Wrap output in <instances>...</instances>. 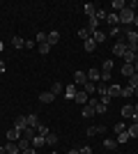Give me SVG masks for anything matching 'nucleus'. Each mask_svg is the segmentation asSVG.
<instances>
[{"label":"nucleus","mask_w":138,"mask_h":154,"mask_svg":"<svg viewBox=\"0 0 138 154\" xmlns=\"http://www.w3.org/2000/svg\"><path fill=\"white\" fill-rule=\"evenodd\" d=\"M118 16H120V23H122V26H131V23H133V16H136V9L124 7V9H122Z\"/></svg>","instance_id":"nucleus-1"},{"label":"nucleus","mask_w":138,"mask_h":154,"mask_svg":"<svg viewBox=\"0 0 138 154\" xmlns=\"http://www.w3.org/2000/svg\"><path fill=\"white\" fill-rule=\"evenodd\" d=\"M85 83H87V74L85 71H76V74H74V85H76V88H83Z\"/></svg>","instance_id":"nucleus-2"},{"label":"nucleus","mask_w":138,"mask_h":154,"mask_svg":"<svg viewBox=\"0 0 138 154\" xmlns=\"http://www.w3.org/2000/svg\"><path fill=\"white\" fill-rule=\"evenodd\" d=\"M127 51V44L124 42H118V44H113V55H118V58H122Z\"/></svg>","instance_id":"nucleus-3"},{"label":"nucleus","mask_w":138,"mask_h":154,"mask_svg":"<svg viewBox=\"0 0 138 154\" xmlns=\"http://www.w3.org/2000/svg\"><path fill=\"white\" fill-rule=\"evenodd\" d=\"M127 44H138V30L127 28Z\"/></svg>","instance_id":"nucleus-4"},{"label":"nucleus","mask_w":138,"mask_h":154,"mask_svg":"<svg viewBox=\"0 0 138 154\" xmlns=\"http://www.w3.org/2000/svg\"><path fill=\"white\" fill-rule=\"evenodd\" d=\"M58 42H60V32L58 30H51V32H48V37H46V44L53 46V44H58Z\"/></svg>","instance_id":"nucleus-5"},{"label":"nucleus","mask_w":138,"mask_h":154,"mask_svg":"<svg viewBox=\"0 0 138 154\" xmlns=\"http://www.w3.org/2000/svg\"><path fill=\"white\" fill-rule=\"evenodd\" d=\"M26 124L30 129H37V127H39V117L35 115V113H32V115H26Z\"/></svg>","instance_id":"nucleus-6"},{"label":"nucleus","mask_w":138,"mask_h":154,"mask_svg":"<svg viewBox=\"0 0 138 154\" xmlns=\"http://www.w3.org/2000/svg\"><path fill=\"white\" fill-rule=\"evenodd\" d=\"M106 92H108V97H111V99H113V97H122V88H120V85H115V83L108 85V90H106Z\"/></svg>","instance_id":"nucleus-7"},{"label":"nucleus","mask_w":138,"mask_h":154,"mask_svg":"<svg viewBox=\"0 0 138 154\" xmlns=\"http://www.w3.org/2000/svg\"><path fill=\"white\" fill-rule=\"evenodd\" d=\"M136 55H138L136 51H129V48H127L124 55H122V58H124V64H133V62H136Z\"/></svg>","instance_id":"nucleus-8"},{"label":"nucleus","mask_w":138,"mask_h":154,"mask_svg":"<svg viewBox=\"0 0 138 154\" xmlns=\"http://www.w3.org/2000/svg\"><path fill=\"white\" fill-rule=\"evenodd\" d=\"M28 124H26V115H21V117H16V120H14V129H16V131H21V134H23V129H26Z\"/></svg>","instance_id":"nucleus-9"},{"label":"nucleus","mask_w":138,"mask_h":154,"mask_svg":"<svg viewBox=\"0 0 138 154\" xmlns=\"http://www.w3.org/2000/svg\"><path fill=\"white\" fill-rule=\"evenodd\" d=\"M87 99H90V97H87L83 90H78V92H76V97H74V101H76V103H81V106H85V103H87Z\"/></svg>","instance_id":"nucleus-10"},{"label":"nucleus","mask_w":138,"mask_h":154,"mask_svg":"<svg viewBox=\"0 0 138 154\" xmlns=\"http://www.w3.org/2000/svg\"><path fill=\"white\" fill-rule=\"evenodd\" d=\"M83 12L87 14V19H92L94 12H97V5H94V2H85V5H83Z\"/></svg>","instance_id":"nucleus-11"},{"label":"nucleus","mask_w":138,"mask_h":154,"mask_svg":"<svg viewBox=\"0 0 138 154\" xmlns=\"http://www.w3.org/2000/svg\"><path fill=\"white\" fill-rule=\"evenodd\" d=\"M19 138H21V131H16V129H9V131H7V140L9 143H19Z\"/></svg>","instance_id":"nucleus-12"},{"label":"nucleus","mask_w":138,"mask_h":154,"mask_svg":"<svg viewBox=\"0 0 138 154\" xmlns=\"http://www.w3.org/2000/svg\"><path fill=\"white\" fill-rule=\"evenodd\" d=\"M133 74H136L133 64H122V76H124V78H131Z\"/></svg>","instance_id":"nucleus-13"},{"label":"nucleus","mask_w":138,"mask_h":154,"mask_svg":"<svg viewBox=\"0 0 138 154\" xmlns=\"http://www.w3.org/2000/svg\"><path fill=\"white\" fill-rule=\"evenodd\" d=\"M76 92H78V90H76V85H74V83H69V85L65 88V97H67V99H74V97H76Z\"/></svg>","instance_id":"nucleus-14"},{"label":"nucleus","mask_w":138,"mask_h":154,"mask_svg":"<svg viewBox=\"0 0 138 154\" xmlns=\"http://www.w3.org/2000/svg\"><path fill=\"white\" fill-rule=\"evenodd\" d=\"M106 21H108V23H111L113 28H118V23H120V16L115 12H108V16H106Z\"/></svg>","instance_id":"nucleus-15"},{"label":"nucleus","mask_w":138,"mask_h":154,"mask_svg":"<svg viewBox=\"0 0 138 154\" xmlns=\"http://www.w3.org/2000/svg\"><path fill=\"white\" fill-rule=\"evenodd\" d=\"M5 152L7 154H21V149H19L16 143H7V145H5Z\"/></svg>","instance_id":"nucleus-16"},{"label":"nucleus","mask_w":138,"mask_h":154,"mask_svg":"<svg viewBox=\"0 0 138 154\" xmlns=\"http://www.w3.org/2000/svg\"><path fill=\"white\" fill-rule=\"evenodd\" d=\"M83 92H85V94L90 97L92 92H97V83H92V81H87V83L83 85Z\"/></svg>","instance_id":"nucleus-17"},{"label":"nucleus","mask_w":138,"mask_h":154,"mask_svg":"<svg viewBox=\"0 0 138 154\" xmlns=\"http://www.w3.org/2000/svg\"><path fill=\"white\" fill-rule=\"evenodd\" d=\"M53 99H55V94H53V92H41V94H39V101H41V103H51Z\"/></svg>","instance_id":"nucleus-18"},{"label":"nucleus","mask_w":138,"mask_h":154,"mask_svg":"<svg viewBox=\"0 0 138 154\" xmlns=\"http://www.w3.org/2000/svg\"><path fill=\"white\" fill-rule=\"evenodd\" d=\"M83 46H85V51H87V53H92L94 48H97V42L90 37V39H85V42H83Z\"/></svg>","instance_id":"nucleus-19"},{"label":"nucleus","mask_w":138,"mask_h":154,"mask_svg":"<svg viewBox=\"0 0 138 154\" xmlns=\"http://www.w3.org/2000/svg\"><path fill=\"white\" fill-rule=\"evenodd\" d=\"M106 127H101V124H97V127H87V136H94V134H104Z\"/></svg>","instance_id":"nucleus-20"},{"label":"nucleus","mask_w":138,"mask_h":154,"mask_svg":"<svg viewBox=\"0 0 138 154\" xmlns=\"http://www.w3.org/2000/svg\"><path fill=\"white\" fill-rule=\"evenodd\" d=\"M41 145H46V138H44V136H35V138H32V147L37 149V147H41Z\"/></svg>","instance_id":"nucleus-21"},{"label":"nucleus","mask_w":138,"mask_h":154,"mask_svg":"<svg viewBox=\"0 0 138 154\" xmlns=\"http://www.w3.org/2000/svg\"><path fill=\"white\" fill-rule=\"evenodd\" d=\"M87 78H90V81H101V71L99 69H90L87 71Z\"/></svg>","instance_id":"nucleus-22"},{"label":"nucleus","mask_w":138,"mask_h":154,"mask_svg":"<svg viewBox=\"0 0 138 154\" xmlns=\"http://www.w3.org/2000/svg\"><path fill=\"white\" fill-rule=\"evenodd\" d=\"M133 113H136V110H133V106H129V103H124V106H122V115H124V117H133Z\"/></svg>","instance_id":"nucleus-23"},{"label":"nucleus","mask_w":138,"mask_h":154,"mask_svg":"<svg viewBox=\"0 0 138 154\" xmlns=\"http://www.w3.org/2000/svg\"><path fill=\"white\" fill-rule=\"evenodd\" d=\"M111 7L115 9V14H118V12H122L127 5H124V0H113V5H111Z\"/></svg>","instance_id":"nucleus-24"},{"label":"nucleus","mask_w":138,"mask_h":154,"mask_svg":"<svg viewBox=\"0 0 138 154\" xmlns=\"http://www.w3.org/2000/svg\"><path fill=\"white\" fill-rule=\"evenodd\" d=\"M35 131H37V129H30V127H26L21 136H23V138H28V140H32V138H35Z\"/></svg>","instance_id":"nucleus-25"},{"label":"nucleus","mask_w":138,"mask_h":154,"mask_svg":"<svg viewBox=\"0 0 138 154\" xmlns=\"http://www.w3.org/2000/svg\"><path fill=\"white\" fill-rule=\"evenodd\" d=\"M106 16H108V12H106L104 7H97V12H94V19L101 21V19H106Z\"/></svg>","instance_id":"nucleus-26"},{"label":"nucleus","mask_w":138,"mask_h":154,"mask_svg":"<svg viewBox=\"0 0 138 154\" xmlns=\"http://www.w3.org/2000/svg\"><path fill=\"white\" fill-rule=\"evenodd\" d=\"M104 147L106 149H115V147H118V140H115V138H106V140H104Z\"/></svg>","instance_id":"nucleus-27"},{"label":"nucleus","mask_w":138,"mask_h":154,"mask_svg":"<svg viewBox=\"0 0 138 154\" xmlns=\"http://www.w3.org/2000/svg\"><path fill=\"white\" fill-rule=\"evenodd\" d=\"M16 145H19V149H21V152H23V149H28V147H30V140H28V138H23V136H21V138H19V143H16Z\"/></svg>","instance_id":"nucleus-28"},{"label":"nucleus","mask_w":138,"mask_h":154,"mask_svg":"<svg viewBox=\"0 0 138 154\" xmlns=\"http://www.w3.org/2000/svg\"><path fill=\"white\" fill-rule=\"evenodd\" d=\"M92 115H97V113H94V108H92L90 103H85V106H83V117H92Z\"/></svg>","instance_id":"nucleus-29"},{"label":"nucleus","mask_w":138,"mask_h":154,"mask_svg":"<svg viewBox=\"0 0 138 154\" xmlns=\"http://www.w3.org/2000/svg\"><path fill=\"white\" fill-rule=\"evenodd\" d=\"M44 138H46V145H55V143H58V136H55V134H51V131H48V134H46Z\"/></svg>","instance_id":"nucleus-30"},{"label":"nucleus","mask_w":138,"mask_h":154,"mask_svg":"<svg viewBox=\"0 0 138 154\" xmlns=\"http://www.w3.org/2000/svg\"><path fill=\"white\" fill-rule=\"evenodd\" d=\"M51 92H53V94H55V97H58L60 92H65V88H62V83H58V81H55V83H53V88H51Z\"/></svg>","instance_id":"nucleus-31"},{"label":"nucleus","mask_w":138,"mask_h":154,"mask_svg":"<svg viewBox=\"0 0 138 154\" xmlns=\"http://www.w3.org/2000/svg\"><path fill=\"white\" fill-rule=\"evenodd\" d=\"M127 134H129V138H138V124H131L127 129Z\"/></svg>","instance_id":"nucleus-32"},{"label":"nucleus","mask_w":138,"mask_h":154,"mask_svg":"<svg viewBox=\"0 0 138 154\" xmlns=\"http://www.w3.org/2000/svg\"><path fill=\"white\" fill-rule=\"evenodd\" d=\"M12 44H14V48H23V46H26V39L14 37V39H12Z\"/></svg>","instance_id":"nucleus-33"},{"label":"nucleus","mask_w":138,"mask_h":154,"mask_svg":"<svg viewBox=\"0 0 138 154\" xmlns=\"http://www.w3.org/2000/svg\"><path fill=\"white\" fill-rule=\"evenodd\" d=\"M92 39H94L97 44H101V42H104V39H106V35H104V32H101V30H97V32H94V35H92Z\"/></svg>","instance_id":"nucleus-34"},{"label":"nucleus","mask_w":138,"mask_h":154,"mask_svg":"<svg viewBox=\"0 0 138 154\" xmlns=\"http://www.w3.org/2000/svg\"><path fill=\"white\" fill-rule=\"evenodd\" d=\"M113 131H115V134H124V131H127V127H124V122H118V124H115V127H113Z\"/></svg>","instance_id":"nucleus-35"},{"label":"nucleus","mask_w":138,"mask_h":154,"mask_svg":"<svg viewBox=\"0 0 138 154\" xmlns=\"http://www.w3.org/2000/svg\"><path fill=\"white\" fill-rule=\"evenodd\" d=\"M46 37H48L46 32H37V37H35V42H37V44H46Z\"/></svg>","instance_id":"nucleus-36"},{"label":"nucleus","mask_w":138,"mask_h":154,"mask_svg":"<svg viewBox=\"0 0 138 154\" xmlns=\"http://www.w3.org/2000/svg\"><path fill=\"white\" fill-rule=\"evenodd\" d=\"M111 69H113V60H104V64H101V71H108V74H111Z\"/></svg>","instance_id":"nucleus-37"},{"label":"nucleus","mask_w":138,"mask_h":154,"mask_svg":"<svg viewBox=\"0 0 138 154\" xmlns=\"http://www.w3.org/2000/svg\"><path fill=\"white\" fill-rule=\"evenodd\" d=\"M115 140H118V145H124V143L129 140V134H127V131H124V134H120L118 138H115Z\"/></svg>","instance_id":"nucleus-38"},{"label":"nucleus","mask_w":138,"mask_h":154,"mask_svg":"<svg viewBox=\"0 0 138 154\" xmlns=\"http://www.w3.org/2000/svg\"><path fill=\"white\" fill-rule=\"evenodd\" d=\"M106 90H108V88H106V83H97V92H99L101 97H106V94H108Z\"/></svg>","instance_id":"nucleus-39"},{"label":"nucleus","mask_w":138,"mask_h":154,"mask_svg":"<svg viewBox=\"0 0 138 154\" xmlns=\"http://www.w3.org/2000/svg\"><path fill=\"white\" fill-rule=\"evenodd\" d=\"M78 37L83 39V42H85V39H90V32H87V28H81V30H78Z\"/></svg>","instance_id":"nucleus-40"},{"label":"nucleus","mask_w":138,"mask_h":154,"mask_svg":"<svg viewBox=\"0 0 138 154\" xmlns=\"http://www.w3.org/2000/svg\"><path fill=\"white\" fill-rule=\"evenodd\" d=\"M122 97H133V88H131V85L122 88Z\"/></svg>","instance_id":"nucleus-41"},{"label":"nucleus","mask_w":138,"mask_h":154,"mask_svg":"<svg viewBox=\"0 0 138 154\" xmlns=\"http://www.w3.org/2000/svg\"><path fill=\"white\" fill-rule=\"evenodd\" d=\"M106 108H108V106H104V103L99 101V103H97V108H94V113H99V115H101V113H106Z\"/></svg>","instance_id":"nucleus-42"},{"label":"nucleus","mask_w":138,"mask_h":154,"mask_svg":"<svg viewBox=\"0 0 138 154\" xmlns=\"http://www.w3.org/2000/svg\"><path fill=\"white\" fill-rule=\"evenodd\" d=\"M37 48H39V53H41V55H46V53H48V48H51V46H48V44H39V46H37Z\"/></svg>","instance_id":"nucleus-43"},{"label":"nucleus","mask_w":138,"mask_h":154,"mask_svg":"<svg viewBox=\"0 0 138 154\" xmlns=\"http://www.w3.org/2000/svg\"><path fill=\"white\" fill-rule=\"evenodd\" d=\"M37 134H39V136H46V134H48V129H46L44 124L39 122V127H37Z\"/></svg>","instance_id":"nucleus-44"},{"label":"nucleus","mask_w":138,"mask_h":154,"mask_svg":"<svg viewBox=\"0 0 138 154\" xmlns=\"http://www.w3.org/2000/svg\"><path fill=\"white\" fill-rule=\"evenodd\" d=\"M129 85H131V88H138V74H133V76L129 78Z\"/></svg>","instance_id":"nucleus-45"},{"label":"nucleus","mask_w":138,"mask_h":154,"mask_svg":"<svg viewBox=\"0 0 138 154\" xmlns=\"http://www.w3.org/2000/svg\"><path fill=\"white\" fill-rule=\"evenodd\" d=\"M78 154H92V147H81Z\"/></svg>","instance_id":"nucleus-46"},{"label":"nucleus","mask_w":138,"mask_h":154,"mask_svg":"<svg viewBox=\"0 0 138 154\" xmlns=\"http://www.w3.org/2000/svg\"><path fill=\"white\" fill-rule=\"evenodd\" d=\"M21 154H37V152H35V147H28V149H23Z\"/></svg>","instance_id":"nucleus-47"},{"label":"nucleus","mask_w":138,"mask_h":154,"mask_svg":"<svg viewBox=\"0 0 138 154\" xmlns=\"http://www.w3.org/2000/svg\"><path fill=\"white\" fill-rule=\"evenodd\" d=\"M131 120H133V124H138V113H133V117H131Z\"/></svg>","instance_id":"nucleus-48"},{"label":"nucleus","mask_w":138,"mask_h":154,"mask_svg":"<svg viewBox=\"0 0 138 154\" xmlns=\"http://www.w3.org/2000/svg\"><path fill=\"white\" fill-rule=\"evenodd\" d=\"M133 26H138V12H136V16H133Z\"/></svg>","instance_id":"nucleus-49"},{"label":"nucleus","mask_w":138,"mask_h":154,"mask_svg":"<svg viewBox=\"0 0 138 154\" xmlns=\"http://www.w3.org/2000/svg\"><path fill=\"white\" fill-rule=\"evenodd\" d=\"M2 71H5V64H2V60H0V74H2Z\"/></svg>","instance_id":"nucleus-50"},{"label":"nucleus","mask_w":138,"mask_h":154,"mask_svg":"<svg viewBox=\"0 0 138 154\" xmlns=\"http://www.w3.org/2000/svg\"><path fill=\"white\" fill-rule=\"evenodd\" d=\"M67 154H78V149H69V152H67Z\"/></svg>","instance_id":"nucleus-51"},{"label":"nucleus","mask_w":138,"mask_h":154,"mask_svg":"<svg viewBox=\"0 0 138 154\" xmlns=\"http://www.w3.org/2000/svg\"><path fill=\"white\" fill-rule=\"evenodd\" d=\"M133 69H136V74H138V60H136V62H133Z\"/></svg>","instance_id":"nucleus-52"},{"label":"nucleus","mask_w":138,"mask_h":154,"mask_svg":"<svg viewBox=\"0 0 138 154\" xmlns=\"http://www.w3.org/2000/svg\"><path fill=\"white\" fill-rule=\"evenodd\" d=\"M0 154H7V152H5V147H2V145H0Z\"/></svg>","instance_id":"nucleus-53"},{"label":"nucleus","mask_w":138,"mask_h":154,"mask_svg":"<svg viewBox=\"0 0 138 154\" xmlns=\"http://www.w3.org/2000/svg\"><path fill=\"white\" fill-rule=\"evenodd\" d=\"M133 94H136V97H138V88H133Z\"/></svg>","instance_id":"nucleus-54"},{"label":"nucleus","mask_w":138,"mask_h":154,"mask_svg":"<svg viewBox=\"0 0 138 154\" xmlns=\"http://www.w3.org/2000/svg\"><path fill=\"white\" fill-rule=\"evenodd\" d=\"M133 110H136V113H138V103H136V106H133Z\"/></svg>","instance_id":"nucleus-55"},{"label":"nucleus","mask_w":138,"mask_h":154,"mask_svg":"<svg viewBox=\"0 0 138 154\" xmlns=\"http://www.w3.org/2000/svg\"><path fill=\"white\" fill-rule=\"evenodd\" d=\"M51 154H55V152H51Z\"/></svg>","instance_id":"nucleus-56"}]
</instances>
